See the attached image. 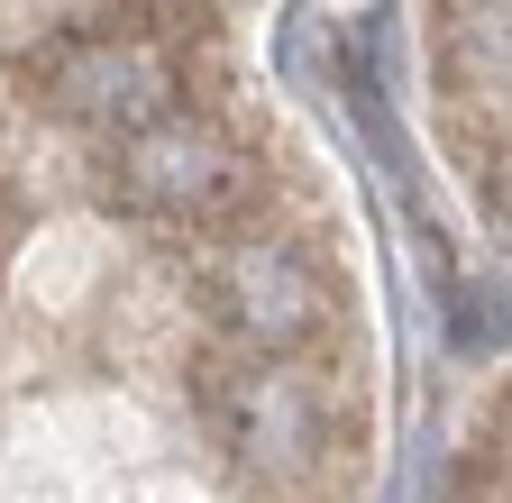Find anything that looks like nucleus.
<instances>
[{
  "label": "nucleus",
  "instance_id": "nucleus-1",
  "mask_svg": "<svg viewBox=\"0 0 512 503\" xmlns=\"http://www.w3.org/2000/svg\"><path fill=\"white\" fill-rule=\"evenodd\" d=\"M28 74H37V101L46 110H64L74 129L119 138V147L174 110V65H165L156 46H138V37H110V28H64V37H46L28 55Z\"/></svg>",
  "mask_w": 512,
  "mask_h": 503
},
{
  "label": "nucleus",
  "instance_id": "nucleus-2",
  "mask_svg": "<svg viewBox=\"0 0 512 503\" xmlns=\"http://www.w3.org/2000/svg\"><path fill=\"white\" fill-rule=\"evenodd\" d=\"M119 193L138 202V211H165V220H238L256 211V193H266V174H256L211 119H192V110H165L156 129H138L119 147Z\"/></svg>",
  "mask_w": 512,
  "mask_h": 503
},
{
  "label": "nucleus",
  "instance_id": "nucleus-3",
  "mask_svg": "<svg viewBox=\"0 0 512 503\" xmlns=\"http://www.w3.org/2000/svg\"><path fill=\"white\" fill-rule=\"evenodd\" d=\"M202 284H211V311L247 348H302L320 330V311H330L320 275L293 257L284 238H229L220 257L202 266Z\"/></svg>",
  "mask_w": 512,
  "mask_h": 503
},
{
  "label": "nucleus",
  "instance_id": "nucleus-4",
  "mask_svg": "<svg viewBox=\"0 0 512 503\" xmlns=\"http://www.w3.org/2000/svg\"><path fill=\"white\" fill-rule=\"evenodd\" d=\"M211 421H220V439L247 458V467H311L320 458V403L293 385V375H275V366H229V375H211Z\"/></svg>",
  "mask_w": 512,
  "mask_h": 503
}]
</instances>
